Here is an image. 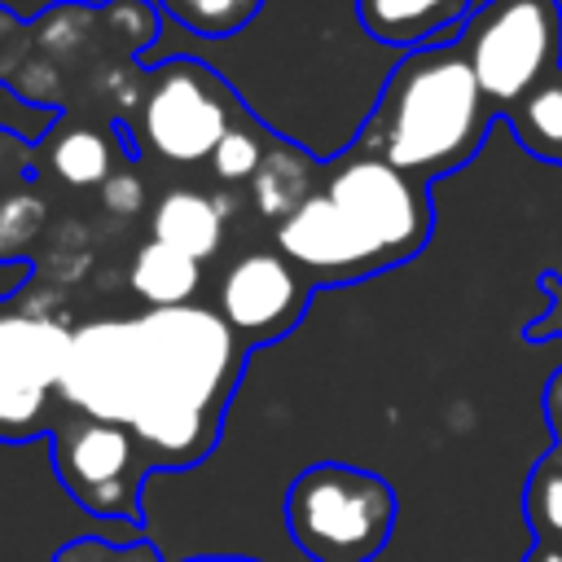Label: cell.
Returning <instances> with one entry per match:
<instances>
[{"mask_svg":"<svg viewBox=\"0 0 562 562\" xmlns=\"http://www.w3.org/2000/svg\"><path fill=\"white\" fill-rule=\"evenodd\" d=\"M246 356L220 312L202 303L88 321L70 338L61 400L127 426L154 470H184L215 452Z\"/></svg>","mask_w":562,"mask_h":562,"instance_id":"6da1fadb","label":"cell"},{"mask_svg":"<svg viewBox=\"0 0 562 562\" xmlns=\"http://www.w3.org/2000/svg\"><path fill=\"white\" fill-rule=\"evenodd\" d=\"M430 228V184L351 140L321 162L312 198L272 228V246L312 285H351L422 255Z\"/></svg>","mask_w":562,"mask_h":562,"instance_id":"7a4b0ae2","label":"cell"},{"mask_svg":"<svg viewBox=\"0 0 562 562\" xmlns=\"http://www.w3.org/2000/svg\"><path fill=\"white\" fill-rule=\"evenodd\" d=\"M492 123L496 114L452 40L413 48L395 61L356 145L386 158L404 176L435 184L483 149Z\"/></svg>","mask_w":562,"mask_h":562,"instance_id":"3957f363","label":"cell"},{"mask_svg":"<svg viewBox=\"0 0 562 562\" xmlns=\"http://www.w3.org/2000/svg\"><path fill=\"white\" fill-rule=\"evenodd\" d=\"M395 487L347 461H316L285 492V531L312 562H373L395 531Z\"/></svg>","mask_w":562,"mask_h":562,"instance_id":"277c9868","label":"cell"},{"mask_svg":"<svg viewBox=\"0 0 562 562\" xmlns=\"http://www.w3.org/2000/svg\"><path fill=\"white\" fill-rule=\"evenodd\" d=\"M246 114L241 97L228 88L220 70H211L198 57H167L158 66H145V88L136 97V110L123 127L132 136V158L140 154L136 140H145L149 154L176 167L211 162L215 145L228 136V127Z\"/></svg>","mask_w":562,"mask_h":562,"instance_id":"5b68a950","label":"cell"},{"mask_svg":"<svg viewBox=\"0 0 562 562\" xmlns=\"http://www.w3.org/2000/svg\"><path fill=\"white\" fill-rule=\"evenodd\" d=\"M457 48L465 53L492 114L505 119L527 92L562 70V4L483 0L465 18Z\"/></svg>","mask_w":562,"mask_h":562,"instance_id":"8992f818","label":"cell"},{"mask_svg":"<svg viewBox=\"0 0 562 562\" xmlns=\"http://www.w3.org/2000/svg\"><path fill=\"white\" fill-rule=\"evenodd\" d=\"M75 329L22 294L0 303V443L53 435L66 413L61 373Z\"/></svg>","mask_w":562,"mask_h":562,"instance_id":"52a82bcc","label":"cell"},{"mask_svg":"<svg viewBox=\"0 0 562 562\" xmlns=\"http://www.w3.org/2000/svg\"><path fill=\"white\" fill-rule=\"evenodd\" d=\"M48 443H53L57 483L88 514L140 522V487H145L154 461L127 426L66 408L61 422L53 426Z\"/></svg>","mask_w":562,"mask_h":562,"instance_id":"ba28073f","label":"cell"},{"mask_svg":"<svg viewBox=\"0 0 562 562\" xmlns=\"http://www.w3.org/2000/svg\"><path fill=\"white\" fill-rule=\"evenodd\" d=\"M312 290L316 285L277 246H259L228 263V272L215 285V312L237 334V342L255 351L263 342L285 338L303 321Z\"/></svg>","mask_w":562,"mask_h":562,"instance_id":"9c48e42d","label":"cell"},{"mask_svg":"<svg viewBox=\"0 0 562 562\" xmlns=\"http://www.w3.org/2000/svg\"><path fill=\"white\" fill-rule=\"evenodd\" d=\"M356 13L378 44L413 53L426 44H452L474 13V0H356Z\"/></svg>","mask_w":562,"mask_h":562,"instance_id":"30bf717a","label":"cell"},{"mask_svg":"<svg viewBox=\"0 0 562 562\" xmlns=\"http://www.w3.org/2000/svg\"><path fill=\"white\" fill-rule=\"evenodd\" d=\"M35 149H40V167L53 171L57 180L75 184V189H92V184H105L114 176L105 132H97L92 123L66 114V110L53 114V127L35 140Z\"/></svg>","mask_w":562,"mask_h":562,"instance_id":"8fae6325","label":"cell"},{"mask_svg":"<svg viewBox=\"0 0 562 562\" xmlns=\"http://www.w3.org/2000/svg\"><path fill=\"white\" fill-rule=\"evenodd\" d=\"M316 180H321V158H312L307 149H299L285 136H277V145L268 149L259 176L250 180V202L277 228L281 220H290L312 198Z\"/></svg>","mask_w":562,"mask_h":562,"instance_id":"7c38bea8","label":"cell"},{"mask_svg":"<svg viewBox=\"0 0 562 562\" xmlns=\"http://www.w3.org/2000/svg\"><path fill=\"white\" fill-rule=\"evenodd\" d=\"M149 228H154V241H167L206 263L224 241V211L215 198H206L198 189H171L154 206Z\"/></svg>","mask_w":562,"mask_h":562,"instance_id":"4fadbf2b","label":"cell"},{"mask_svg":"<svg viewBox=\"0 0 562 562\" xmlns=\"http://www.w3.org/2000/svg\"><path fill=\"white\" fill-rule=\"evenodd\" d=\"M127 285L136 299L149 303V312L158 307H189L202 290V259L167 246V241H145L127 268Z\"/></svg>","mask_w":562,"mask_h":562,"instance_id":"5bb4252c","label":"cell"},{"mask_svg":"<svg viewBox=\"0 0 562 562\" xmlns=\"http://www.w3.org/2000/svg\"><path fill=\"white\" fill-rule=\"evenodd\" d=\"M505 123L514 127L518 145H522L531 158L562 167V70L549 75L536 92H527V97L505 114Z\"/></svg>","mask_w":562,"mask_h":562,"instance_id":"9a60e30c","label":"cell"},{"mask_svg":"<svg viewBox=\"0 0 562 562\" xmlns=\"http://www.w3.org/2000/svg\"><path fill=\"white\" fill-rule=\"evenodd\" d=\"M522 514L536 544H562V448L536 457L522 487Z\"/></svg>","mask_w":562,"mask_h":562,"instance_id":"2e32d148","label":"cell"},{"mask_svg":"<svg viewBox=\"0 0 562 562\" xmlns=\"http://www.w3.org/2000/svg\"><path fill=\"white\" fill-rule=\"evenodd\" d=\"M277 145V132L268 123H259L250 110L228 127V136L215 145L211 154V171L224 180V184H250L268 158V149Z\"/></svg>","mask_w":562,"mask_h":562,"instance_id":"e0dca14e","label":"cell"},{"mask_svg":"<svg viewBox=\"0 0 562 562\" xmlns=\"http://www.w3.org/2000/svg\"><path fill=\"white\" fill-rule=\"evenodd\" d=\"M44 198L35 180L22 184H0V263L9 259H31V241L44 228Z\"/></svg>","mask_w":562,"mask_h":562,"instance_id":"ac0fdd59","label":"cell"},{"mask_svg":"<svg viewBox=\"0 0 562 562\" xmlns=\"http://www.w3.org/2000/svg\"><path fill=\"white\" fill-rule=\"evenodd\" d=\"M158 9L198 40H228L255 22L263 0H158Z\"/></svg>","mask_w":562,"mask_h":562,"instance_id":"d6986e66","label":"cell"},{"mask_svg":"<svg viewBox=\"0 0 562 562\" xmlns=\"http://www.w3.org/2000/svg\"><path fill=\"white\" fill-rule=\"evenodd\" d=\"M53 562H162L149 540L114 544L105 536H79L53 553ZM189 562H255V558H189Z\"/></svg>","mask_w":562,"mask_h":562,"instance_id":"ffe728a7","label":"cell"},{"mask_svg":"<svg viewBox=\"0 0 562 562\" xmlns=\"http://www.w3.org/2000/svg\"><path fill=\"white\" fill-rule=\"evenodd\" d=\"M40 176V149L18 132L0 127V184H22Z\"/></svg>","mask_w":562,"mask_h":562,"instance_id":"44dd1931","label":"cell"},{"mask_svg":"<svg viewBox=\"0 0 562 562\" xmlns=\"http://www.w3.org/2000/svg\"><path fill=\"white\" fill-rule=\"evenodd\" d=\"M540 290L549 294V312H540L536 321L522 325V338H527V342L562 338V277H558V272H540Z\"/></svg>","mask_w":562,"mask_h":562,"instance_id":"7402d4cb","label":"cell"},{"mask_svg":"<svg viewBox=\"0 0 562 562\" xmlns=\"http://www.w3.org/2000/svg\"><path fill=\"white\" fill-rule=\"evenodd\" d=\"M540 408H544V422H549V435H553V448H562V369L544 382V395H540Z\"/></svg>","mask_w":562,"mask_h":562,"instance_id":"603a6c76","label":"cell"},{"mask_svg":"<svg viewBox=\"0 0 562 562\" xmlns=\"http://www.w3.org/2000/svg\"><path fill=\"white\" fill-rule=\"evenodd\" d=\"M105 202H110L114 211H136V206H140L136 180H132V176H110V180H105Z\"/></svg>","mask_w":562,"mask_h":562,"instance_id":"cb8c5ba5","label":"cell"},{"mask_svg":"<svg viewBox=\"0 0 562 562\" xmlns=\"http://www.w3.org/2000/svg\"><path fill=\"white\" fill-rule=\"evenodd\" d=\"M522 562H562V544H531Z\"/></svg>","mask_w":562,"mask_h":562,"instance_id":"d4e9b609","label":"cell"}]
</instances>
